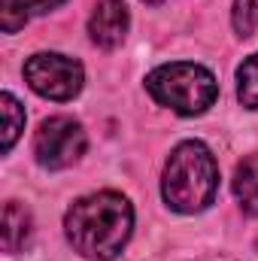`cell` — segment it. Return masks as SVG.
Segmentation results:
<instances>
[{
    "instance_id": "8",
    "label": "cell",
    "mask_w": 258,
    "mask_h": 261,
    "mask_svg": "<svg viewBox=\"0 0 258 261\" xmlns=\"http://www.w3.org/2000/svg\"><path fill=\"white\" fill-rule=\"evenodd\" d=\"M234 195L240 200L243 213L258 216V155H249L234 170Z\"/></svg>"
},
{
    "instance_id": "5",
    "label": "cell",
    "mask_w": 258,
    "mask_h": 261,
    "mask_svg": "<svg viewBox=\"0 0 258 261\" xmlns=\"http://www.w3.org/2000/svg\"><path fill=\"white\" fill-rule=\"evenodd\" d=\"M82 152H85V130L79 122H73L67 116H55V119L43 122L34 137V155L49 170H61V167L76 164L82 158Z\"/></svg>"
},
{
    "instance_id": "2",
    "label": "cell",
    "mask_w": 258,
    "mask_h": 261,
    "mask_svg": "<svg viewBox=\"0 0 258 261\" xmlns=\"http://www.w3.org/2000/svg\"><path fill=\"white\" fill-rule=\"evenodd\" d=\"M216 189H219V167L213 152L197 140L179 143L170 152L161 179V195L167 206L176 213H200L213 203Z\"/></svg>"
},
{
    "instance_id": "10",
    "label": "cell",
    "mask_w": 258,
    "mask_h": 261,
    "mask_svg": "<svg viewBox=\"0 0 258 261\" xmlns=\"http://www.w3.org/2000/svg\"><path fill=\"white\" fill-rule=\"evenodd\" d=\"M0 103H3V152H9L12 143L18 140L21 128H24V110L18 107V100L9 91H3Z\"/></svg>"
},
{
    "instance_id": "9",
    "label": "cell",
    "mask_w": 258,
    "mask_h": 261,
    "mask_svg": "<svg viewBox=\"0 0 258 261\" xmlns=\"http://www.w3.org/2000/svg\"><path fill=\"white\" fill-rule=\"evenodd\" d=\"M237 97L243 107L258 110V55H249L237 70Z\"/></svg>"
},
{
    "instance_id": "1",
    "label": "cell",
    "mask_w": 258,
    "mask_h": 261,
    "mask_svg": "<svg viewBox=\"0 0 258 261\" xmlns=\"http://www.w3.org/2000/svg\"><path fill=\"white\" fill-rule=\"evenodd\" d=\"M131 228H134V210L116 192L79 197L64 216L70 246L79 255L97 261L116 258L128 243Z\"/></svg>"
},
{
    "instance_id": "12",
    "label": "cell",
    "mask_w": 258,
    "mask_h": 261,
    "mask_svg": "<svg viewBox=\"0 0 258 261\" xmlns=\"http://www.w3.org/2000/svg\"><path fill=\"white\" fill-rule=\"evenodd\" d=\"M28 18L31 15H43V12H49V9H55V6H61L64 0H12Z\"/></svg>"
},
{
    "instance_id": "11",
    "label": "cell",
    "mask_w": 258,
    "mask_h": 261,
    "mask_svg": "<svg viewBox=\"0 0 258 261\" xmlns=\"http://www.w3.org/2000/svg\"><path fill=\"white\" fill-rule=\"evenodd\" d=\"M234 31L240 37H249L258 28V0H234Z\"/></svg>"
},
{
    "instance_id": "7",
    "label": "cell",
    "mask_w": 258,
    "mask_h": 261,
    "mask_svg": "<svg viewBox=\"0 0 258 261\" xmlns=\"http://www.w3.org/2000/svg\"><path fill=\"white\" fill-rule=\"evenodd\" d=\"M31 237V213L18 200H6L3 206V249L18 252Z\"/></svg>"
},
{
    "instance_id": "6",
    "label": "cell",
    "mask_w": 258,
    "mask_h": 261,
    "mask_svg": "<svg viewBox=\"0 0 258 261\" xmlns=\"http://www.w3.org/2000/svg\"><path fill=\"white\" fill-rule=\"evenodd\" d=\"M131 15L125 0H100L88 18V37L94 46L100 49H116L122 46L125 34H128Z\"/></svg>"
},
{
    "instance_id": "14",
    "label": "cell",
    "mask_w": 258,
    "mask_h": 261,
    "mask_svg": "<svg viewBox=\"0 0 258 261\" xmlns=\"http://www.w3.org/2000/svg\"><path fill=\"white\" fill-rule=\"evenodd\" d=\"M255 249H258V240H255Z\"/></svg>"
},
{
    "instance_id": "13",
    "label": "cell",
    "mask_w": 258,
    "mask_h": 261,
    "mask_svg": "<svg viewBox=\"0 0 258 261\" xmlns=\"http://www.w3.org/2000/svg\"><path fill=\"white\" fill-rule=\"evenodd\" d=\"M143 3H152V6H155V3H164V0H143Z\"/></svg>"
},
{
    "instance_id": "3",
    "label": "cell",
    "mask_w": 258,
    "mask_h": 261,
    "mask_svg": "<svg viewBox=\"0 0 258 261\" xmlns=\"http://www.w3.org/2000/svg\"><path fill=\"white\" fill-rule=\"evenodd\" d=\"M146 88H149V94L161 107H170L179 116H200V113H207L213 107L216 94H219L216 76L207 67L189 64V61L155 67L146 76Z\"/></svg>"
},
{
    "instance_id": "4",
    "label": "cell",
    "mask_w": 258,
    "mask_h": 261,
    "mask_svg": "<svg viewBox=\"0 0 258 261\" xmlns=\"http://www.w3.org/2000/svg\"><path fill=\"white\" fill-rule=\"evenodd\" d=\"M24 79L37 94H43L49 100H73L82 91L85 73H82L79 61H73L67 55L40 52L24 61Z\"/></svg>"
}]
</instances>
